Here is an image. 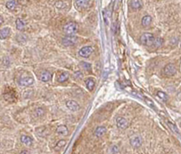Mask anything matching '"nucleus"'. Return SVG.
<instances>
[{
  "label": "nucleus",
  "instance_id": "1",
  "mask_svg": "<svg viewBox=\"0 0 181 154\" xmlns=\"http://www.w3.org/2000/svg\"><path fill=\"white\" fill-rule=\"evenodd\" d=\"M140 43L145 46H154V47H159L163 43V40L161 38H156L152 33L150 32H144L140 36Z\"/></svg>",
  "mask_w": 181,
  "mask_h": 154
},
{
  "label": "nucleus",
  "instance_id": "2",
  "mask_svg": "<svg viewBox=\"0 0 181 154\" xmlns=\"http://www.w3.org/2000/svg\"><path fill=\"white\" fill-rule=\"evenodd\" d=\"M78 31V26L75 23L71 22L66 24L64 26V32L67 34V36H73Z\"/></svg>",
  "mask_w": 181,
  "mask_h": 154
},
{
  "label": "nucleus",
  "instance_id": "3",
  "mask_svg": "<svg viewBox=\"0 0 181 154\" xmlns=\"http://www.w3.org/2000/svg\"><path fill=\"white\" fill-rule=\"evenodd\" d=\"M130 143L134 148H139L142 144V138L139 134H134L130 138Z\"/></svg>",
  "mask_w": 181,
  "mask_h": 154
},
{
  "label": "nucleus",
  "instance_id": "4",
  "mask_svg": "<svg viewBox=\"0 0 181 154\" xmlns=\"http://www.w3.org/2000/svg\"><path fill=\"white\" fill-rule=\"evenodd\" d=\"M164 74L167 77H170V76H173L176 74L177 72V69H176V66L172 64V63H169L167 64L165 67H164Z\"/></svg>",
  "mask_w": 181,
  "mask_h": 154
},
{
  "label": "nucleus",
  "instance_id": "5",
  "mask_svg": "<svg viewBox=\"0 0 181 154\" xmlns=\"http://www.w3.org/2000/svg\"><path fill=\"white\" fill-rule=\"evenodd\" d=\"M93 52V48L92 46H84L79 51V56H81L83 58H88L92 53Z\"/></svg>",
  "mask_w": 181,
  "mask_h": 154
},
{
  "label": "nucleus",
  "instance_id": "6",
  "mask_svg": "<svg viewBox=\"0 0 181 154\" xmlns=\"http://www.w3.org/2000/svg\"><path fill=\"white\" fill-rule=\"evenodd\" d=\"M74 5H75V7L81 11V10L88 8L91 5V1H88V0H78V1L74 2Z\"/></svg>",
  "mask_w": 181,
  "mask_h": 154
},
{
  "label": "nucleus",
  "instance_id": "7",
  "mask_svg": "<svg viewBox=\"0 0 181 154\" xmlns=\"http://www.w3.org/2000/svg\"><path fill=\"white\" fill-rule=\"evenodd\" d=\"M77 39L78 38L75 36H66L63 38L62 43L65 46H72L77 43Z\"/></svg>",
  "mask_w": 181,
  "mask_h": 154
},
{
  "label": "nucleus",
  "instance_id": "8",
  "mask_svg": "<svg viewBox=\"0 0 181 154\" xmlns=\"http://www.w3.org/2000/svg\"><path fill=\"white\" fill-rule=\"evenodd\" d=\"M66 106H67V108L72 112H76L80 110L79 104L76 101H74V100H68V101L66 102Z\"/></svg>",
  "mask_w": 181,
  "mask_h": 154
},
{
  "label": "nucleus",
  "instance_id": "9",
  "mask_svg": "<svg viewBox=\"0 0 181 154\" xmlns=\"http://www.w3.org/2000/svg\"><path fill=\"white\" fill-rule=\"evenodd\" d=\"M116 124H117V126L120 129H126L127 127L129 126V122L127 121L124 117H122V116H120L116 119Z\"/></svg>",
  "mask_w": 181,
  "mask_h": 154
},
{
  "label": "nucleus",
  "instance_id": "10",
  "mask_svg": "<svg viewBox=\"0 0 181 154\" xmlns=\"http://www.w3.org/2000/svg\"><path fill=\"white\" fill-rule=\"evenodd\" d=\"M19 85L20 86H28L30 85H32L33 83V78H31V77H25V78H22L19 79L18 81Z\"/></svg>",
  "mask_w": 181,
  "mask_h": 154
},
{
  "label": "nucleus",
  "instance_id": "11",
  "mask_svg": "<svg viewBox=\"0 0 181 154\" xmlns=\"http://www.w3.org/2000/svg\"><path fill=\"white\" fill-rule=\"evenodd\" d=\"M56 132L59 135L65 136L68 134V128H67L65 125H59L56 129Z\"/></svg>",
  "mask_w": 181,
  "mask_h": 154
},
{
  "label": "nucleus",
  "instance_id": "12",
  "mask_svg": "<svg viewBox=\"0 0 181 154\" xmlns=\"http://www.w3.org/2000/svg\"><path fill=\"white\" fill-rule=\"evenodd\" d=\"M51 78H52L51 73L49 71H46V70L43 71L41 76H40V79H41L43 82H48V81H50Z\"/></svg>",
  "mask_w": 181,
  "mask_h": 154
},
{
  "label": "nucleus",
  "instance_id": "13",
  "mask_svg": "<svg viewBox=\"0 0 181 154\" xmlns=\"http://www.w3.org/2000/svg\"><path fill=\"white\" fill-rule=\"evenodd\" d=\"M106 131L107 130H106V128L104 126H98L94 131V135L96 137H102L106 132Z\"/></svg>",
  "mask_w": 181,
  "mask_h": 154
},
{
  "label": "nucleus",
  "instance_id": "14",
  "mask_svg": "<svg viewBox=\"0 0 181 154\" xmlns=\"http://www.w3.org/2000/svg\"><path fill=\"white\" fill-rule=\"evenodd\" d=\"M20 140H21V142L25 144L26 146H31L33 144V140L31 137L27 136V135H22L21 138H20Z\"/></svg>",
  "mask_w": 181,
  "mask_h": 154
},
{
  "label": "nucleus",
  "instance_id": "15",
  "mask_svg": "<svg viewBox=\"0 0 181 154\" xmlns=\"http://www.w3.org/2000/svg\"><path fill=\"white\" fill-rule=\"evenodd\" d=\"M85 84H86V86H87V88H88L90 91H92L93 88H94V86H95V82H94V80H93V78H87L85 80Z\"/></svg>",
  "mask_w": 181,
  "mask_h": 154
},
{
  "label": "nucleus",
  "instance_id": "16",
  "mask_svg": "<svg viewBox=\"0 0 181 154\" xmlns=\"http://www.w3.org/2000/svg\"><path fill=\"white\" fill-rule=\"evenodd\" d=\"M151 16H145L142 20H141V24L144 26V27H148V26H150V24H151Z\"/></svg>",
  "mask_w": 181,
  "mask_h": 154
},
{
  "label": "nucleus",
  "instance_id": "17",
  "mask_svg": "<svg viewBox=\"0 0 181 154\" xmlns=\"http://www.w3.org/2000/svg\"><path fill=\"white\" fill-rule=\"evenodd\" d=\"M9 33H10V28L5 27V28L1 29V32H0V37H1L2 40H4L9 35Z\"/></svg>",
  "mask_w": 181,
  "mask_h": 154
},
{
  "label": "nucleus",
  "instance_id": "18",
  "mask_svg": "<svg viewBox=\"0 0 181 154\" xmlns=\"http://www.w3.org/2000/svg\"><path fill=\"white\" fill-rule=\"evenodd\" d=\"M130 6L133 9H139L142 6V2L139 1V0H134V1H130Z\"/></svg>",
  "mask_w": 181,
  "mask_h": 154
},
{
  "label": "nucleus",
  "instance_id": "19",
  "mask_svg": "<svg viewBox=\"0 0 181 154\" xmlns=\"http://www.w3.org/2000/svg\"><path fill=\"white\" fill-rule=\"evenodd\" d=\"M16 29L19 30V31L23 30V29L25 27V23L23 22V21H22V19H20V18H17V19H16Z\"/></svg>",
  "mask_w": 181,
  "mask_h": 154
},
{
  "label": "nucleus",
  "instance_id": "20",
  "mask_svg": "<svg viewBox=\"0 0 181 154\" xmlns=\"http://www.w3.org/2000/svg\"><path fill=\"white\" fill-rule=\"evenodd\" d=\"M16 4H17V2L16 1V0H11V1H8L5 3V6H6V8L13 10V9H15V7L16 6Z\"/></svg>",
  "mask_w": 181,
  "mask_h": 154
},
{
  "label": "nucleus",
  "instance_id": "21",
  "mask_svg": "<svg viewBox=\"0 0 181 154\" xmlns=\"http://www.w3.org/2000/svg\"><path fill=\"white\" fill-rule=\"evenodd\" d=\"M68 78H69V74L68 73H66V72H64V73H62V74H60L59 75V77H58V82H64V81H66L67 79H68Z\"/></svg>",
  "mask_w": 181,
  "mask_h": 154
},
{
  "label": "nucleus",
  "instance_id": "22",
  "mask_svg": "<svg viewBox=\"0 0 181 154\" xmlns=\"http://www.w3.org/2000/svg\"><path fill=\"white\" fill-rule=\"evenodd\" d=\"M66 144V140H60L59 142L57 143V144L55 145V151H60L62 149V147H64V145Z\"/></svg>",
  "mask_w": 181,
  "mask_h": 154
},
{
  "label": "nucleus",
  "instance_id": "23",
  "mask_svg": "<svg viewBox=\"0 0 181 154\" xmlns=\"http://www.w3.org/2000/svg\"><path fill=\"white\" fill-rule=\"evenodd\" d=\"M157 96H158L160 99H162L163 101H167V100L169 99V97H167V94L164 93V92H162V91H158Z\"/></svg>",
  "mask_w": 181,
  "mask_h": 154
},
{
  "label": "nucleus",
  "instance_id": "24",
  "mask_svg": "<svg viewBox=\"0 0 181 154\" xmlns=\"http://www.w3.org/2000/svg\"><path fill=\"white\" fill-rule=\"evenodd\" d=\"M167 126L169 127V129L172 130L173 132H175V133H177V134H178V128H177V126H176V125H174V124H173L172 123H170V122H167Z\"/></svg>",
  "mask_w": 181,
  "mask_h": 154
},
{
  "label": "nucleus",
  "instance_id": "25",
  "mask_svg": "<svg viewBox=\"0 0 181 154\" xmlns=\"http://www.w3.org/2000/svg\"><path fill=\"white\" fill-rule=\"evenodd\" d=\"M81 65L83 68L85 70H87V71H90L91 70H92V66H91V64H89V63H87V62H81Z\"/></svg>",
  "mask_w": 181,
  "mask_h": 154
},
{
  "label": "nucleus",
  "instance_id": "26",
  "mask_svg": "<svg viewBox=\"0 0 181 154\" xmlns=\"http://www.w3.org/2000/svg\"><path fill=\"white\" fill-rule=\"evenodd\" d=\"M55 6L58 8V9H63L65 7V3L64 2H56L55 3Z\"/></svg>",
  "mask_w": 181,
  "mask_h": 154
},
{
  "label": "nucleus",
  "instance_id": "27",
  "mask_svg": "<svg viewBox=\"0 0 181 154\" xmlns=\"http://www.w3.org/2000/svg\"><path fill=\"white\" fill-rule=\"evenodd\" d=\"M111 152L112 153V154H116V153H118V151H119V147L117 146V145H113V146H111Z\"/></svg>",
  "mask_w": 181,
  "mask_h": 154
},
{
  "label": "nucleus",
  "instance_id": "28",
  "mask_svg": "<svg viewBox=\"0 0 181 154\" xmlns=\"http://www.w3.org/2000/svg\"><path fill=\"white\" fill-rule=\"evenodd\" d=\"M36 113H37V116H43L44 113V111L43 108H37L36 111Z\"/></svg>",
  "mask_w": 181,
  "mask_h": 154
},
{
  "label": "nucleus",
  "instance_id": "29",
  "mask_svg": "<svg viewBox=\"0 0 181 154\" xmlns=\"http://www.w3.org/2000/svg\"><path fill=\"white\" fill-rule=\"evenodd\" d=\"M74 77H75V78H82V73H81V72H79V71H78V72H76Z\"/></svg>",
  "mask_w": 181,
  "mask_h": 154
},
{
  "label": "nucleus",
  "instance_id": "30",
  "mask_svg": "<svg viewBox=\"0 0 181 154\" xmlns=\"http://www.w3.org/2000/svg\"><path fill=\"white\" fill-rule=\"evenodd\" d=\"M20 154H27V151H23L21 153H20Z\"/></svg>",
  "mask_w": 181,
  "mask_h": 154
}]
</instances>
